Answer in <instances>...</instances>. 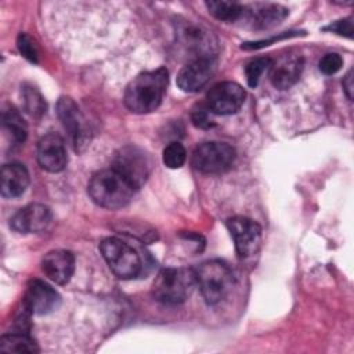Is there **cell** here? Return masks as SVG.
I'll return each mask as SVG.
<instances>
[{
  "mask_svg": "<svg viewBox=\"0 0 354 354\" xmlns=\"http://www.w3.org/2000/svg\"><path fill=\"white\" fill-rule=\"evenodd\" d=\"M343 88L346 91V95L348 100L353 98V69H350L347 72V75L344 76V80H343Z\"/></svg>",
  "mask_w": 354,
  "mask_h": 354,
  "instance_id": "f1b7e54d",
  "label": "cell"
},
{
  "mask_svg": "<svg viewBox=\"0 0 354 354\" xmlns=\"http://www.w3.org/2000/svg\"><path fill=\"white\" fill-rule=\"evenodd\" d=\"M227 228L239 257H249L257 252L261 242V227L256 221L236 216L227 221Z\"/></svg>",
  "mask_w": 354,
  "mask_h": 354,
  "instance_id": "ba28073f",
  "label": "cell"
},
{
  "mask_svg": "<svg viewBox=\"0 0 354 354\" xmlns=\"http://www.w3.org/2000/svg\"><path fill=\"white\" fill-rule=\"evenodd\" d=\"M195 283V270L165 268L152 285V295L163 304H180L191 295Z\"/></svg>",
  "mask_w": 354,
  "mask_h": 354,
  "instance_id": "3957f363",
  "label": "cell"
},
{
  "mask_svg": "<svg viewBox=\"0 0 354 354\" xmlns=\"http://www.w3.org/2000/svg\"><path fill=\"white\" fill-rule=\"evenodd\" d=\"M39 165L51 173L62 171L66 166V149L62 137L57 133L43 136L37 142Z\"/></svg>",
  "mask_w": 354,
  "mask_h": 354,
  "instance_id": "8fae6325",
  "label": "cell"
},
{
  "mask_svg": "<svg viewBox=\"0 0 354 354\" xmlns=\"http://www.w3.org/2000/svg\"><path fill=\"white\" fill-rule=\"evenodd\" d=\"M325 30H330L340 36H346V37L351 39L353 37V18L348 17V18L336 21V22L330 24L329 26H326Z\"/></svg>",
  "mask_w": 354,
  "mask_h": 354,
  "instance_id": "4316f807",
  "label": "cell"
},
{
  "mask_svg": "<svg viewBox=\"0 0 354 354\" xmlns=\"http://www.w3.org/2000/svg\"><path fill=\"white\" fill-rule=\"evenodd\" d=\"M187 159V151L183 144L174 141L163 149V163L169 169H180Z\"/></svg>",
  "mask_w": 354,
  "mask_h": 354,
  "instance_id": "cb8c5ba5",
  "label": "cell"
},
{
  "mask_svg": "<svg viewBox=\"0 0 354 354\" xmlns=\"http://www.w3.org/2000/svg\"><path fill=\"white\" fill-rule=\"evenodd\" d=\"M206 7L214 18L227 22L236 21L245 10L239 3L235 1H206Z\"/></svg>",
  "mask_w": 354,
  "mask_h": 354,
  "instance_id": "44dd1931",
  "label": "cell"
},
{
  "mask_svg": "<svg viewBox=\"0 0 354 354\" xmlns=\"http://www.w3.org/2000/svg\"><path fill=\"white\" fill-rule=\"evenodd\" d=\"M271 64H272V61L267 57H259V58H254L250 62H248L245 66V75H246L248 84L250 87H256L260 80V76L267 69H270Z\"/></svg>",
  "mask_w": 354,
  "mask_h": 354,
  "instance_id": "603a6c76",
  "label": "cell"
},
{
  "mask_svg": "<svg viewBox=\"0 0 354 354\" xmlns=\"http://www.w3.org/2000/svg\"><path fill=\"white\" fill-rule=\"evenodd\" d=\"M207 111H210L209 108H203L199 106L196 109H194L192 112V123L199 127V129H209L213 126V122L207 113Z\"/></svg>",
  "mask_w": 354,
  "mask_h": 354,
  "instance_id": "83f0119b",
  "label": "cell"
},
{
  "mask_svg": "<svg viewBox=\"0 0 354 354\" xmlns=\"http://www.w3.org/2000/svg\"><path fill=\"white\" fill-rule=\"evenodd\" d=\"M3 124L11 137V142L22 144L26 138V123L14 108H8L3 112Z\"/></svg>",
  "mask_w": 354,
  "mask_h": 354,
  "instance_id": "ffe728a7",
  "label": "cell"
},
{
  "mask_svg": "<svg viewBox=\"0 0 354 354\" xmlns=\"http://www.w3.org/2000/svg\"><path fill=\"white\" fill-rule=\"evenodd\" d=\"M57 109H58V116H59L64 127L72 136L75 147L77 149L86 141V133H84V129H83V119H82V115L79 112L77 105L73 102L72 98L62 97L58 101Z\"/></svg>",
  "mask_w": 354,
  "mask_h": 354,
  "instance_id": "2e32d148",
  "label": "cell"
},
{
  "mask_svg": "<svg viewBox=\"0 0 354 354\" xmlns=\"http://www.w3.org/2000/svg\"><path fill=\"white\" fill-rule=\"evenodd\" d=\"M169 73L166 68L140 73L124 91V105L134 113H148L155 111L166 93Z\"/></svg>",
  "mask_w": 354,
  "mask_h": 354,
  "instance_id": "6da1fadb",
  "label": "cell"
},
{
  "mask_svg": "<svg viewBox=\"0 0 354 354\" xmlns=\"http://www.w3.org/2000/svg\"><path fill=\"white\" fill-rule=\"evenodd\" d=\"M51 221V212L46 205L29 203L19 209L11 218L10 225L21 234H33L43 231Z\"/></svg>",
  "mask_w": 354,
  "mask_h": 354,
  "instance_id": "7c38bea8",
  "label": "cell"
},
{
  "mask_svg": "<svg viewBox=\"0 0 354 354\" xmlns=\"http://www.w3.org/2000/svg\"><path fill=\"white\" fill-rule=\"evenodd\" d=\"M213 68L212 58H195L178 72L177 86L183 91L195 93L209 82Z\"/></svg>",
  "mask_w": 354,
  "mask_h": 354,
  "instance_id": "4fadbf2b",
  "label": "cell"
},
{
  "mask_svg": "<svg viewBox=\"0 0 354 354\" xmlns=\"http://www.w3.org/2000/svg\"><path fill=\"white\" fill-rule=\"evenodd\" d=\"M288 15V10L279 4L261 3L249 8V21L256 28H270L279 24Z\"/></svg>",
  "mask_w": 354,
  "mask_h": 354,
  "instance_id": "ac0fdd59",
  "label": "cell"
},
{
  "mask_svg": "<svg viewBox=\"0 0 354 354\" xmlns=\"http://www.w3.org/2000/svg\"><path fill=\"white\" fill-rule=\"evenodd\" d=\"M100 250L112 272L122 278H134L141 272L142 263L138 253L119 238H105L100 243Z\"/></svg>",
  "mask_w": 354,
  "mask_h": 354,
  "instance_id": "5b68a950",
  "label": "cell"
},
{
  "mask_svg": "<svg viewBox=\"0 0 354 354\" xmlns=\"http://www.w3.org/2000/svg\"><path fill=\"white\" fill-rule=\"evenodd\" d=\"M25 111L33 116L40 118L46 112V101L35 87H25L22 91Z\"/></svg>",
  "mask_w": 354,
  "mask_h": 354,
  "instance_id": "7402d4cb",
  "label": "cell"
},
{
  "mask_svg": "<svg viewBox=\"0 0 354 354\" xmlns=\"http://www.w3.org/2000/svg\"><path fill=\"white\" fill-rule=\"evenodd\" d=\"M195 278L207 304H217L224 300L234 286L231 270L218 260L202 263L195 270Z\"/></svg>",
  "mask_w": 354,
  "mask_h": 354,
  "instance_id": "277c9868",
  "label": "cell"
},
{
  "mask_svg": "<svg viewBox=\"0 0 354 354\" xmlns=\"http://www.w3.org/2000/svg\"><path fill=\"white\" fill-rule=\"evenodd\" d=\"M148 166L145 153L136 147L119 149L112 162V169L122 174L136 189L145 183L149 171Z\"/></svg>",
  "mask_w": 354,
  "mask_h": 354,
  "instance_id": "52a82bcc",
  "label": "cell"
},
{
  "mask_svg": "<svg viewBox=\"0 0 354 354\" xmlns=\"http://www.w3.org/2000/svg\"><path fill=\"white\" fill-rule=\"evenodd\" d=\"M1 196L3 198H18L29 185V173L24 165L10 163L1 169Z\"/></svg>",
  "mask_w": 354,
  "mask_h": 354,
  "instance_id": "e0dca14e",
  "label": "cell"
},
{
  "mask_svg": "<svg viewBox=\"0 0 354 354\" xmlns=\"http://www.w3.org/2000/svg\"><path fill=\"white\" fill-rule=\"evenodd\" d=\"M303 58L300 55H283L277 62H272L270 79L275 88H290L300 77L303 71Z\"/></svg>",
  "mask_w": 354,
  "mask_h": 354,
  "instance_id": "9a60e30c",
  "label": "cell"
},
{
  "mask_svg": "<svg viewBox=\"0 0 354 354\" xmlns=\"http://www.w3.org/2000/svg\"><path fill=\"white\" fill-rule=\"evenodd\" d=\"M343 65V59L339 54L336 53H328L325 54L321 59H319V71L324 73V75H333L336 73L337 71H340Z\"/></svg>",
  "mask_w": 354,
  "mask_h": 354,
  "instance_id": "484cf974",
  "label": "cell"
},
{
  "mask_svg": "<svg viewBox=\"0 0 354 354\" xmlns=\"http://www.w3.org/2000/svg\"><path fill=\"white\" fill-rule=\"evenodd\" d=\"M90 198L101 207L116 210L126 206L136 188L112 167L93 174L87 187Z\"/></svg>",
  "mask_w": 354,
  "mask_h": 354,
  "instance_id": "7a4b0ae2",
  "label": "cell"
},
{
  "mask_svg": "<svg viewBox=\"0 0 354 354\" xmlns=\"http://www.w3.org/2000/svg\"><path fill=\"white\" fill-rule=\"evenodd\" d=\"M245 90L234 82L214 84L206 95L207 108L217 115H231L241 109L245 101Z\"/></svg>",
  "mask_w": 354,
  "mask_h": 354,
  "instance_id": "9c48e42d",
  "label": "cell"
},
{
  "mask_svg": "<svg viewBox=\"0 0 354 354\" xmlns=\"http://www.w3.org/2000/svg\"><path fill=\"white\" fill-rule=\"evenodd\" d=\"M17 46L19 53L30 62H37L39 61V51L35 44V41L26 35V33H19L17 39Z\"/></svg>",
  "mask_w": 354,
  "mask_h": 354,
  "instance_id": "d4e9b609",
  "label": "cell"
},
{
  "mask_svg": "<svg viewBox=\"0 0 354 354\" xmlns=\"http://www.w3.org/2000/svg\"><path fill=\"white\" fill-rule=\"evenodd\" d=\"M43 272L55 283L69 282L75 271V257L69 250L55 249L44 254L41 260Z\"/></svg>",
  "mask_w": 354,
  "mask_h": 354,
  "instance_id": "5bb4252c",
  "label": "cell"
},
{
  "mask_svg": "<svg viewBox=\"0 0 354 354\" xmlns=\"http://www.w3.org/2000/svg\"><path fill=\"white\" fill-rule=\"evenodd\" d=\"M0 350L7 353H37L39 347L25 333H8L1 336Z\"/></svg>",
  "mask_w": 354,
  "mask_h": 354,
  "instance_id": "d6986e66",
  "label": "cell"
},
{
  "mask_svg": "<svg viewBox=\"0 0 354 354\" xmlns=\"http://www.w3.org/2000/svg\"><path fill=\"white\" fill-rule=\"evenodd\" d=\"M235 160V149L218 141L203 142L192 153V166L201 173L218 174L227 171Z\"/></svg>",
  "mask_w": 354,
  "mask_h": 354,
  "instance_id": "8992f818",
  "label": "cell"
},
{
  "mask_svg": "<svg viewBox=\"0 0 354 354\" xmlns=\"http://www.w3.org/2000/svg\"><path fill=\"white\" fill-rule=\"evenodd\" d=\"M61 297L55 289L41 279H32L22 296V308L29 314L44 315L59 306Z\"/></svg>",
  "mask_w": 354,
  "mask_h": 354,
  "instance_id": "30bf717a",
  "label": "cell"
}]
</instances>
